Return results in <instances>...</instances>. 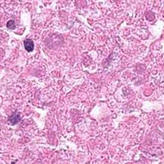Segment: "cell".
Listing matches in <instances>:
<instances>
[{"label": "cell", "instance_id": "cell-3", "mask_svg": "<svg viewBox=\"0 0 164 164\" xmlns=\"http://www.w3.org/2000/svg\"><path fill=\"white\" fill-rule=\"evenodd\" d=\"M6 26L8 27V29H10V30H13L16 28V25H15V22L14 20H9L7 24H6Z\"/></svg>", "mask_w": 164, "mask_h": 164}, {"label": "cell", "instance_id": "cell-1", "mask_svg": "<svg viewBox=\"0 0 164 164\" xmlns=\"http://www.w3.org/2000/svg\"><path fill=\"white\" fill-rule=\"evenodd\" d=\"M24 46L28 52L33 51L34 49V43H33V41L30 39H27L24 41Z\"/></svg>", "mask_w": 164, "mask_h": 164}, {"label": "cell", "instance_id": "cell-2", "mask_svg": "<svg viewBox=\"0 0 164 164\" xmlns=\"http://www.w3.org/2000/svg\"><path fill=\"white\" fill-rule=\"evenodd\" d=\"M19 115H17V114H14L10 117L9 118V121L11 122L12 124H16L19 121Z\"/></svg>", "mask_w": 164, "mask_h": 164}]
</instances>
